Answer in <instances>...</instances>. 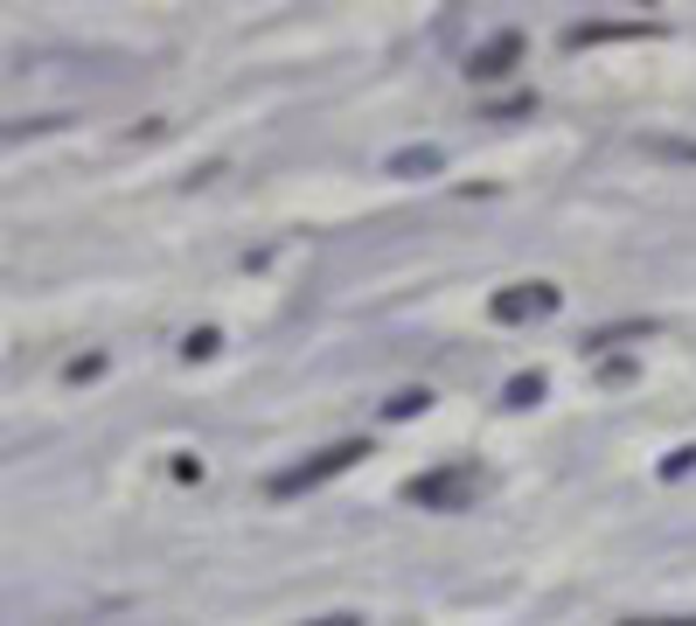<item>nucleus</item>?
<instances>
[{
	"label": "nucleus",
	"instance_id": "2eb2a0df",
	"mask_svg": "<svg viewBox=\"0 0 696 626\" xmlns=\"http://www.w3.org/2000/svg\"><path fill=\"white\" fill-rule=\"evenodd\" d=\"M167 473H175V481H202V460H196V452H175V466H167Z\"/></svg>",
	"mask_w": 696,
	"mask_h": 626
},
{
	"label": "nucleus",
	"instance_id": "9b49d317",
	"mask_svg": "<svg viewBox=\"0 0 696 626\" xmlns=\"http://www.w3.org/2000/svg\"><path fill=\"white\" fill-rule=\"evenodd\" d=\"M654 473H662V481H689V473H696V446H675Z\"/></svg>",
	"mask_w": 696,
	"mask_h": 626
},
{
	"label": "nucleus",
	"instance_id": "20e7f679",
	"mask_svg": "<svg viewBox=\"0 0 696 626\" xmlns=\"http://www.w3.org/2000/svg\"><path fill=\"white\" fill-rule=\"evenodd\" d=\"M516 63H522V28H495L487 43H474V49H467V78H474V84L509 78Z\"/></svg>",
	"mask_w": 696,
	"mask_h": 626
},
{
	"label": "nucleus",
	"instance_id": "f257e3e1",
	"mask_svg": "<svg viewBox=\"0 0 696 626\" xmlns=\"http://www.w3.org/2000/svg\"><path fill=\"white\" fill-rule=\"evenodd\" d=\"M474 495H481V466L474 460H446V466L411 473L404 481V501L425 508V516H453V508H467Z\"/></svg>",
	"mask_w": 696,
	"mask_h": 626
},
{
	"label": "nucleus",
	"instance_id": "f8f14e48",
	"mask_svg": "<svg viewBox=\"0 0 696 626\" xmlns=\"http://www.w3.org/2000/svg\"><path fill=\"white\" fill-rule=\"evenodd\" d=\"M648 154H662V161H696V140H641Z\"/></svg>",
	"mask_w": 696,
	"mask_h": 626
},
{
	"label": "nucleus",
	"instance_id": "9d476101",
	"mask_svg": "<svg viewBox=\"0 0 696 626\" xmlns=\"http://www.w3.org/2000/svg\"><path fill=\"white\" fill-rule=\"evenodd\" d=\"M216 349H223V334H216V328H196V334L181 341V355H188V363H210Z\"/></svg>",
	"mask_w": 696,
	"mask_h": 626
},
{
	"label": "nucleus",
	"instance_id": "0eeeda50",
	"mask_svg": "<svg viewBox=\"0 0 696 626\" xmlns=\"http://www.w3.org/2000/svg\"><path fill=\"white\" fill-rule=\"evenodd\" d=\"M543 390H551V383H543V369H522V376H509L502 404H509V411H530V404H543Z\"/></svg>",
	"mask_w": 696,
	"mask_h": 626
},
{
	"label": "nucleus",
	"instance_id": "7ed1b4c3",
	"mask_svg": "<svg viewBox=\"0 0 696 626\" xmlns=\"http://www.w3.org/2000/svg\"><path fill=\"white\" fill-rule=\"evenodd\" d=\"M557 307H564V293L551 286V279H530V286H502L495 299H487V320H495V328H522V320L557 314Z\"/></svg>",
	"mask_w": 696,
	"mask_h": 626
},
{
	"label": "nucleus",
	"instance_id": "6e6552de",
	"mask_svg": "<svg viewBox=\"0 0 696 626\" xmlns=\"http://www.w3.org/2000/svg\"><path fill=\"white\" fill-rule=\"evenodd\" d=\"M425 411H432V390H425V383H418V390H398V397L384 404L390 425H404V417H425Z\"/></svg>",
	"mask_w": 696,
	"mask_h": 626
},
{
	"label": "nucleus",
	"instance_id": "39448f33",
	"mask_svg": "<svg viewBox=\"0 0 696 626\" xmlns=\"http://www.w3.org/2000/svg\"><path fill=\"white\" fill-rule=\"evenodd\" d=\"M384 167H390L398 181H425V175H439V167H446V146H398Z\"/></svg>",
	"mask_w": 696,
	"mask_h": 626
},
{
	"label": "nucleus",
	"instance_id": "f3484780",
	"mask_svg": "<svg viewBox=\"0 0 696 626\" xmlns=\"http://www.w3.org/2000/svg\"><path fill=\"white\" fill-rule=\"evenodd\" d=\"M620 626H696V619L683 613V619H620Z\"/></svg>",
	"mask_w": 696,
	"mask_h": 626
},
{
	"label": "nucleus",
	"instance_id": "dca6fc26",
	"mask_svg": "<svg viewBox=\"0 0 696 626\" xmlns=\"http://www.w3.org/2000/svg\"><path fill=\"white\" fill-rule=\"evenodd\" d=\"M307 626H363V613H328V619H307Z\"/></svg>",
	"mask_w": 696,
	"mask_h": 626
},
{
	"label": "nucleus",
	"instance_id": "4468645a",
	"mask_svg": "<svg viewBox=\"0 0 696 626\" xmlns=\"http://www.w3.org/2000/svg\"><path fill=\"white\" fill-rule=\"evenodd\" d=\"M63 376H70V383H91V376H105V355H78Z\"/></svg>",
	"mask_w": 696,
	"mask_h": 626
},
{
	"label": "nucleus",
	"instance_id": "423d86ee",
	"mask_svg": "<svg viewBox=\"0 0 696 626\" xmlns=\"http://www.w3.org/2000/svg\"><path fill=\"white\" fill-rule=\"evenodd\" d=\"M620 35H654L641 22H592V28H564V49H586V43H620Z\"/></svg>",
	"mask_w": 696,
	"mask_h": 626
},
{
	"label": "nucleus",
	"instance_id": "ddd939ff",
	"mask_svg": "<svg viewBox=\"0 0 696 626\" xmlns=\"http://www.w3.org/2000/svg\"><path fill=\"white\" fill-rule=\"evenodd\" d=\"M530 111H536V98H530V91H522V98H502L495 111H487V119H530Z\"/></svg>",
	"mask_w": 696,
	"mask_h": 626
},
{
	"label": "nucleus",
	"instance_id": "1a4fd4ad",
	"mask_svg": "<svg viewBox=\"0 0 696 626\" xmlns=\"http://www.w3.org/2000/svg\"><path fill=\"white\" fill-rule=\"evenodd\" d=\"M641 334H654V320H620V328H599L586 349H613V341H641Z\"/></svg>",
	"mask_w": 696,
	"mask_h": 626
},
{
	"label": "nucleus",
	"instance_id": "f03ea898",
	"mask_svg": "<svg viewBox=\"0 0 696 626\" xmlns=\"http://www.w3.org/2000/svg\"><path fill=\"white\" fill-rule=\"evenodd\" d=\"M355 460H369V446H363V439H342V446L314 452V460H299V466H286V473H272V495H279V501H293V495H307V487L334 481V473H349Z\"/></svg>",
	"mask_w": 696,
	"mask_h": 626
}]
</instances>
